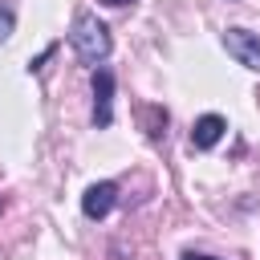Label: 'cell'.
Instances as JSON below:
<instances>
[{"mask_svg":"<svg viewBox=\"0 0 260 260\" xmlns=\"http://www.w3.org/2000/svg\"><path fill=\"white\" fill-rule=\"evenodd\" d=\"M69 45H73V53L85 61V65H102L106 57H110V49H114V41H110V28L93 16V12H77L73 16V28H69Z\"/></svg>","mask_w":260,"mask_h":260,"instance_id":"cell-1","label":"cell"},{"mask_svg":"<svg viewBox=\"0 0 260 260\" xmlns=\"http://www.w3.org/2000/svg\"><path fill=\"white\" fill-rule=\"evenodd\" d=\"M114 203H118V183H110V179L89 183L85 195H81V211H85V219H106V215L114 211Z\"/></svg>","mask_w":260,"mask_h":260,"instance_id":"cell-4","label":"cell"},{"mask_svg":"<svg viewBox=\"0 0 260 260\" xmlns=\"http://www.w3.org/2000/svg\"><path fill=\"white\" fill-rule=\"evenodd\" d=\"M223 49L252 73H260V32L252 28H228L223 32Z\"/></svg>","mask_w":260,"mask_h":260,"instance_id":"cell-2","label":"cell"},{"mask_svg":"<svg viewBox=\"0 0 260 260\" xmlns=\"http://www.w3.org/2000/svg\"><path fill=\"white\" fill-rule=\"evenodd\" d=\"M102 4H110V8H122V4H134V0H102Z\"/></svg>","mask_w":260,"mask_h":260,"instance_id":"cell-8","label":"cell"},{"mask_svg":"<svg viewBox=\"0 0 260 260\" xmlns=\"http://www.w3.org/2000/svg\"><path fill=\"white\" fill-rule=\"evenodd\" d=\"M114 122V73L106 65L93 69V126L106 130Z\"/></svg>","mask_w":260,"mask_h":260,"instance_id":"cell-3","label":"cell"},{"mask_svg":"<svg viewBox=\"0 0 260 260\" xmlns=\"http://www.w3.org/2000/svg\"><path fill=\"white\" fill-rule=\"evenodd\" d=\"M183 260H215V256H203V252H183Z\"/></svg>","mask_w":260,"mask_h":260,"instance_id":"cell-7","label":"cell"},{"mask_svg":"<svg viewBox=\"0 0 260 260\" xmlns=\"http://www.w3.org/2000/svg\"><path fill=\"white\" fill-rule=\"evenodd\" d=\"M12 24H16V16H12V8H0V45L12 37Z\"/></svg>","mask_w":260,"mask_h":260,"instance_id":"cell-6","label":"cell"},{"mask_svg":"<svg viewBox=\"0 0 260 260\" xmlns=\"http://www.w3.org/2000/svg\"><path fill=\"white\" fill-rule=\"evenodd\" d=\"M223 134H228V122H223L219 114H203V118H195V126H191V146H195V150H211Z\"/></svg>","mask_w":260,"mask_h":260,"instance_id":"cell-5","label":"cell"}]
</instances>
